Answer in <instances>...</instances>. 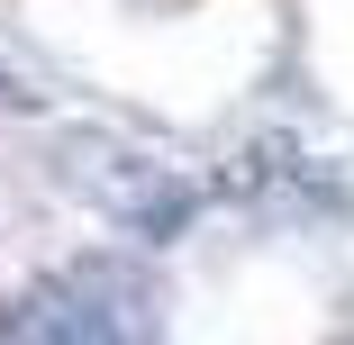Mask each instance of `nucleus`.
<instances>
[{
    "label": "nucleus",
    "mask_w": 354,
    "mask_h": 345,
    "mask_svg": "<svg viewBox=\"0 0 354 345\" xmlns=\"http://www.w3.org/2000/svg\"><path fill=\"white\" fill-rule=\"evenodd\" d=\"M28 345H155V291H136L127 272L55 282L28 309Z\"/></svg>",
    "instance_id": "obj_1"
},
{
    "label": "nucleus",
    "mask_w": 354,
    "mask_h": 345,
    "mask_svg": "<svg viewBox=\"0 0 354 345\" xmlns=\"http://www.w3.org/2000/svg\"><path fill=\"white\" fill-rule=\"evenodd\" d=\"M64 164L73 173H91L82 191L100 200L109 218H127V227H146V236H173L182 227V209H191V191L146 155V146H127V136H73L64 146Z\"/></svg>",
    "instance_id": "obj_2"
}]
</instances>
